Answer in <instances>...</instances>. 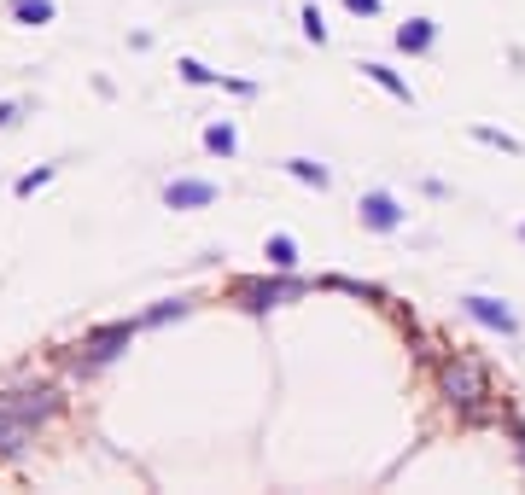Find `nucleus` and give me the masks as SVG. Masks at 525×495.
Here are the masks:
<instances>
[{
    "mask_svg": "<svg viewBox=\"0 0 525 495\" xmlns=\"http://www.w3.org/2000/svg\"><path fill=\"white\" fill-rule=\"evenodd\" d=\"M380 6H385V0H345L350 18H380Z\"/></svg>",
    "mask_w": 525,
    "mask_h": 495,
    "instance_id": "nucleus-22",
    "label": "nucleus"
},
{
    "mask_svg": "<svg viewBox=\"0 0 525 495\" xmlns=\"http://www.w3.org/2000/svg\"><path fill=\"white\" fill-rule=\"evenodd\" d=\"M315 286L298 274V268H269V274H240L234 286H228V297L240 303L245 315H269V309H280V303H298V297H310Z\"/></svg>",
    "mask_w": 525,
    "mask_h": 495,
    "instance_id": "nucleus-2",
    "label": "nucleus"
},
{
    "mask_svg": "<svg viewBox=\"0 0 525 495\" xmlns=\"http://www.w3.org/2000/svg\"><path fill=\"white\" fill-rule=\"evenodd\" d=\"M403 332H409V350H415V356H420L426 367H438L444 356H450V344H444L438 332H426V327L415 321V315H403Z\"/></svg>",
    "mask_w": 525,
    "mask_h": 495,
    "instance_id": "nucleus-10",
    "label": "nucleus"
},
{
    "mask_svg": "<svg viewBox=\"0 0 525 495\" xmlns=\"http://www.w3.org/2000/svg\"><path fill=\"white\" fill-rule=\"evenodd\" d=\"M47 181H53V164H41V169H30V175H18V181H12V193H18V198H35Z\"/></svg>",
    "mask_w": 525,
    "mask_h": 495,
    "instance_id": "nucleus-20",
    "label": "nucleus"
},
{
    "mask_svg": "<svg viewBox=\"0 0 525 495\" xmlns=\"http://www.w3.org/2000/svg\"><path fill=\"white\" fill-rule=\"evenodd\" d=\"M473 140H479V146H496V152H508V158H520V152H525L508 129H490V123H473Z\"/></svg>",
    "mask_w": 525,
    "mask_h": 495,
    "instance_id": "nucleus-19",
    "label": "nucleus"
},
{
    "mask_svg": "<svg viewBox=\"0 0 525 495\" xmlns=\"http://www.w3.org/2000/svg\"><path fill=\"white\" fill-rule=\"evenodd\" d=\"M263 257H269V268H298V239L292 233H269Z\"/></svg>",
    "mask_w": 525,
    "mask_h": 495,
    "instance_id": "nucleus-18",
    "label": "nucleus"
},
{
    "mask_svg": "<svg viewBox=\"0 0 525 495\" xmlns=\"http://www.w3.org/2000/svg\"><path fill=\"white\" fill-rule=\"evenodd\" d=\"M18 117H24V105H18V99H0V129H12Z\"/></svg>",
    "mask_w": 525,
    "mask_h": 495,
    "instance_id": "nucleus-23",
    "label": "nucleus"
},
{
    "mask_svg": "<svg viewBox=\"0 0 525 495\" xmlns=\"http://www.w3.org/2000/svg\"><path fill=\"white\" fill-rule=\"evenodd\" d=\"M205 152L210 158H234L240 152V129L222 117V123H205Z\"/></svg>",
    "mask_w": 525,
    "mask_h": 495,
    "instance_id": "nucleus-16",
    "label": "nucleus"
},
{
    "mask_svg": "<svg viewBox=\"0 0 525 495\" xmlns=\"http://www.w3.org/2000/svg\"><path fill=\"white\" fill-rule=\"evenodd\" d=\"M391 41H397V53H409V59H426V53L438 47V24H432V18H403Z\"/></svg>",
    "mask_w": 525,
    "mask_h": 495,
    "instance_id": "nucleus-9",
    "label": "nucleus"
},
{
    "mask_svg": "<svg viewBox=\"0 0 525 495\" xmlns=\"http://www.w3.org/2000/svg\"><path fill=\"white\" fill-rule=\"evenodd\" d=\"M6 12H12V24H24V30H41V24L59 18L53 0H6Z\"/></svg>",
    "mask_w": 525,
    "mask_h": 495,
    "instance_id": "nucleus-12",
    "label": "nucleus"
},
{
    "mask_svg": "<svg viewBox=\"0 0 525 495\" xmlns=\"http://www.w3.org/2000/svg\"><path fill=\"white\" fill-rule=\"evenodd\" d=\"M461 315H467L473 327L508 338V344L520 338V315H514V303H502V297H490V292H467V297H461Z\"/></svg>",
    "mask_w": 525,
    "mask_h": 495,
    "instance_id": "nucleus-6",
    "label": "nucleus"
},
{
    "mask_svg": "<svg viewBox=\"0 0 525 495\" xmlns=\"http://www.w3.org/2000/svg\"><path fill=\"white\" fill-rule=\"evenodd\" d=\"M35 443V431L24 420H12V414H0V461H18L24 449Z\"/></svg>",
    "mask_w": 525,
    "mask_h": 495,
    "instance_id": "nucleus-13",
    "label": "nucleus"
},
{
    "mask_svg": "<svg viewBox=\"0 0 525 495\" xmlns=\"http://www.w3.org/2000/svg\"><path fill=\"white\" fill-rule=\"evenodd\" d=\"M175 70H181V82H193V88H228V94H240V99L257 94V82H245V76H222V70L199 65V59H181Z\"/></svg>",
    "mask_w": 525,
    "mask_h": 495,
    "instance_id": "nucleus-8",
    "label": "nucleus"
},
{
    "mask_svg": "<svg viewBox=\"0 0 525 495\" xmlns=\"http://www.w3.org/2000/svg\"><path fill=\"white\" fill-rule=\"evenodd\" d=\"M520 245H525V222H520Z\"/></svg>",
    "mask_w": 525,
    "mask_h": 495,
    "instance_id": "nucleus-24",
    "label": "nucleus"
},
{
    "mask_svg": "<svg viewBox=\"0 0 525 495\" xmlns=\"http://www.w3.org/2000/svg\"><path fill=\"white\" fill-rule=\"evenodd\" d=\"M362 76H368L374 88H385V94L397 99V105H415V94H409V82H403V76H397L391 65H380V59H362Z\"/></svg>",
    "mask_w": 525,
    "mask_h": 495,
    "instance_id": "nucleus-11",
    "label": "nucleus"
},
{
    "mask_svg": "<svg viewBox=\"0 0 525 495\" xmlns=\"http://www.w3.org/2000/svg\"><path fill=\"white\" fill-rule=\"evenodd\" d=\"M321 286H327V292H345V297H362V303H391V297H385V286H374V280H356V274H327Z\"/></svg>",
    "mask_w": 525,
    "mask_h": 495,
    "instance_id": "nucleus-14",
    "label": "nucleus"
},
{
    "mask_svg": "<svg viewBox=\"0 0 525 495\" xmlns=\"http://www.w3.org/2000/svg\"><path fill=\"white\" fill-rule=\"evenodd\" d=\"M164 204H170V210H210V204H216V181H205V175H175L170 187H164Z\"/></svg>",
    "mask_w": 525,
    "mask_h": 495,
    "instance_id": "nucleus-7",
    "label": "nucleus"
},
{
    "mask_svg": "<svg viewBox=\"0 0 525 495\" xmlns=\"http://www.w3.org/2000/svg\"><path fill=\"white\" fill-rule=\"evenodd\" d=\"M298 24H304V35H310L315 47L327 41V24H321V6H315V0H310V6H304V12H298Z\"/></svg>",
    "mask_w": 525,
    "mask_h": 495,
    "instance_id": "nucleus-21",
    "label": "nucleus"
},
{
    "mask_svg": "<svg viewBox=\"0 0 525 495\" xmlns=\"http://www.w3.org/2000/svg\"><path fill=\"white\" fill-rule=\"evenodd\" d=\"M193 309V297H164V303H152L146 315H140V327H170V321H181Z\"/></svg>",
    "mask_w": 525,
    "mask_h": 495,
    "instance_id": "nucleus-17",
    "label": "nucleus"
},
{
    "mask_svg": "<svg viewBox=\"0 0 525 495\" xmlns=\"http://www.w3.org/2000/svg\"><path fill=\"white\" fill-rule=\"evenodd\" d=\"M65 385H53V379H24V385H0V414H12V420H24L30 431L53 426L59 414H65Z\"/></svg>",
    "mask_w": 525,
    "mask_h": 495,
    "instance_id": "nucleus-3",
    "label": "nucleus"
},
{
    "mask_svg": "<svg viewBox=\"0 0 525 495\" xmlns=\"http://www.w3.org/2000/svg\"><path fill=\"white\" fill-rule=\"evenodd\" d=\"M286 175H292V181H304V187H315V193H327V187H333V169L327 164H315V158H286Z\"/></svg>",
    "mask_w": 525,
    "mask_h": 495,
    "instance_id": "nucleus-15",
    "label": "nucleus"
},
{
    "mask_svg": "<svg viewBox=\"0 0 525 495\" xmlns=\"http://www.w3.org/2000/svg\"><path fill=\"white\" fill-rule=\"evenodd\" d=\"M432 379H438V396H444V408H450L461 426H502V396H496V379H490L485 356H473V350H450L444 362L432 367Z\"/></svg>",
    "mask_w": 525,
    "mask_h": 495,
    "instance_id": "nucleus-1",
    "label": "nucleus"
},
{
    "mask_svg": "<svg viewBox=\"0 0 525 495\" xmlns=\"http://www.w3.org/2000/svg\"><path fill=\"white\" fill-rule=\"evenodd\" d=\"M135 332H140V321H111V327L82 332V344H76V356H70L76 373H82V379H88V373H105V367L135 344Z\"/></svg>",
    "mask_w": 525,
    "mask_h": 495,
    "instance_id": "nucleus-4",
    "label": "nucleus"
},
{
    "mask_svg": "<svg viewBox=\"0 0 525 495\" xmlns=\"http://www.w3.org/2000/svg\"><path fill=\"white\" fill-rule=\"evenodd\" d=\"M356 216H362L368 233H403L409 228V204L391 193V187H368V193L356 198Z\"/></svg>",
    "mask_w": 525,
    "mask_h": 495,
    "instance_id": "nucleus-5",
    "label": "nucleus"
}]
</instances>
